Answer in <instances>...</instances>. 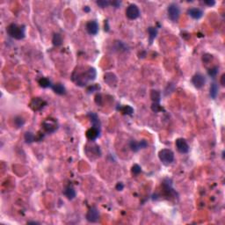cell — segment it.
I'll return each mask as SVG.
<instances>
[{
    "label": "cell",
    "mask_w": 225,
    "mask_h": 225,
    "mask_svg": "<svg viewBox=\"0 0 225 225\" xmlns=\"http://www.w3.org/2000/svg\"><path fill=\"white\" fill-rule=\"evenodd\" d=\"M64 194L69 200H72V199L76 197V192H75L74 188L72 186H70V185H68V186L65 187V189L64 191Z\"/></svg>",
    "instance_id": "ac0fdd59"
},
{
    "label": "cell",
    "mask_w": 225,
    "mask_h": 225,
    "mask_svg": "<svg viewBox=\"0 0 225 225\" xmlns=\"http://www.w3.org/2000/svg\"><path fill=\"white\" fill-rule=\"evenodd\" d=\"M148 146V144L145 140H142L140 142H135V141H131L130 142V148L133 151L136 152L141 149H145Z\"/></svg>",
    "instance_id": "7c38bea8"
},
{
    "label": "cell",
    "mask_w": 225,
    "mask_h": 225,
    "mask_svg": "<svg viewBox=\"0 0 225 225\" xmlns=\"http://www.w3.org/2000/svg\"><path fill=\"white\" fill-rule=\"evenodd\" d=\"M218 67L215 66L214 67V68H212L210 69L209 70V75L210 76V77H215L217 74H218Z\"/></svg>",
    "instance_id": "f1b7e54d"
},
{
    "label": "cell",
    "mask_w": 225,
    "mask_h": 225,
    "mask_svg": "<svg viewBox=\"0 0 225 225\" xmlns=\"http://www.w3.org/2000/svg\"><path fill=\"white\" fill-rule=\"evenodd\" d=\"M52 42L55 46H60L63 43V37L59 34H55L52 39Z\"/></svg>",
    "instance_id": "7402d4cb"
},
{
    "label": "cell",
    "mask_w": 225,
    "mask_h": 225,
    "mask_svg": "<svg viewBox=\"0 0 225 225\" xmlns=\"http://www.w3.org/2000/svg\"><path fill=\"white\" fill-rule=\"evenodd\" d=\"M118 110H120L123 114H127V115H131L134 113V109L130 106H124L119 107Z\"/></svg>",
    "instance_id": "44dd1931"
},
{
    "label": "cell",
    "mask_w": 225,
    "mask_h": 225,
    "mask_svg": "<svg viewBox=\"0 0 225 225\" xmlns=\"http://www.w3.org/2000/svg\"><path fill=\"white\" fill-rule=\"evenodd\" d=\"M175 145H176L178 151L182 153V154H185L189 151V145H188L187 142L183 138H178L176 140Z\"/></svg>",
    "instance_id": "ba28073f"
},
{
    "label": "cell",
    "mask_w": 225,
    "mask_h": 225,
    "mask_svg": "<svg viewBox=\"0 0 225 225\" xmlns=\"http://www.w3.org/2000/svg\"><path fill=\"white\" fill-rule=\"evenodd\" d=\"M96 76H97L96 70L92 67H88L83 70L82 71L75 70V72L72 75V80L77 84V85L84 86L89 82L95 79Z\"/></svg>",
    "instance_id": "6da1fadb"
},
{
    "label": "cell",
    "mask_w": 225,
    "mask_h": 225,
    "mask_svg": "<svg viewBox=\"0 0 225 225\" xmlns=\"http://www.w3.org/2000/svg\"><path fill=\"white\" fill-rule=\"evenodd\" d=\"M187 13L189 14V16H191L193 19H200L202 17L203 12L200 9H199V8H191V9L188 10Z\"/></svg>",
    "instance_id": "9a60e30c"
},
{
    "label": "cell",
    "mask_w": 225,
    "mask_h": 225,
    "mask_svg": "<svg viewBox=\"0 0 225 225\" xmlns=\"http://www.w3.org/2000/svg\"><path fill=\"white\" fill-rule=\"evenodd\" d=\"M7 34L15 40H22L25 38V27L19 26L17 24H11L6 28Z\"/></svg>",
    "instance_id": "7a4b0ae2"
},
{
    "label": "cell",
    "mask_w": 225,
    "mask_h": 225,
    "mask_svg": "<svg viewBox=\"0 0 225 225\" xmlns=\"http://www.w3.org/2000/svg\"><path fill=\"white\" fill-rule=\"evenodd\" d=\"M158 158L162 164H164V165H169L174 160V154L171 150L163 149L159 151Z\"/></svg>",
    "instance_id": "3957f363"
},
{
    "label": "cell",
    "mask_w": 225,
    "mask_h": 225,
    "mask_svg": "<svg viewBox=\"0 0 225 225\" xmlns=\"http://www.w3.org/2000/svg\"><path fill=\"white\" fill-rule=\"evenodd\" d=\"M39 84L42 88H48V87H52V84L50 82V80L47 78H40L39 81H38Z\"/></svg>",
    "instance_id": "ffe728a7"
},
{
    "label": "cell",
    "mask_w": 225,
    "mask_h": 225,
    "mask_svg": "<svg viewBox=\"0 0 225 225\" xmlns=\"http://www.w3.org/2000/svg\"><path fill=\"white\" fill-rule=\"evenodd\" d=\"M211 59H212V55H210L206 54V55H203V62H205V63H209Z\"/></svg>",
    "instance_id": "1f68e13d"
},
{
    "label": "cell",
    "mask_w": 225,
    "mask_h": 225,
    "mask_svg": "<svg viewBox=\"0 0 225 225\" xmlns=\"http://www.w3.org/2000/svg\"><path fill=\"white\" fill-rule=\"evenodd\" d=\"M204 3L206 4H208V5H209V6H213L215 4V1H204Z\"/></svg>",
    "instance_id": "e575fe53"
},
{
    "label": "cell",
    "mask_w": 225,
    "mask_h": 225,
    "mask_svg": "<svg viewBox=\"0 0 225 225\" xmlns=\"http://www.w3.org/2000/svg\"><path fill=\"white\" fill-rule=\"evenodd\" d=\"M46 105H47V102L44 99H42L40 98H34L31 100L29 106L34 111H40V109H42Z\"/></svg>",
    "instance_id": "52a82bcc"
},
{
    "label": "cell",
    "mask_w": 225,
    "mask_h": 225,
    "mask_svg": "<svg viewBox=\"0 0 225 225\" xmlns=\"http://www.w3.org/2000/svg\"><path fill=\"white\" fill-rule=\"evenodd\" d=\"M84 12H89V11H90V8H89L88 6H85V7L84 8Z\"/></svg>",
    "instance_id": "8d00e7d4"
},
{
    "label": "cell",
    "mask_w": 225,
    "mask_h": 225,
    "mask_svg": "<svg viewBox=\"0 0 225 225\" xmlns=\"http://www.w3.org/2000/svg\"><path fill=\"white\" fill-rule=\"evenodd\" d=\"M126 16L129 19H135L140 16V10L136 4H131L126 9Z\"/></svg>",
    "instance_id": "8992f818"
},
{
    "label": "cell",
    "mask_w": 225,
    "mask_h": 225,
    "mask_svg": "<svg viewBox=\"0 0 225 225\" xmlns=\"http://www.w3.org/2000/svg\"><path fill=\"white\" fill-rule=\"evenodd\" d=\"M85 27H86V31L91 35H95L99 32V24L97 23L96 20H90V21H88Z\"/></svg>",
    "instance_id": "8fae6325"
},
{
    "label": "cell",
    "mask_w": 225,
    "mask_h": 225,
    "mask_svg": "<svg viewBox=\"0 0 225 225\" xmlns=\"http://www.w3.org/2000/svg\"><path fill=\"white\" fill-rule=\"evenodd\" d=\"M218 85L215 83H213L210 86V96L212 99H215L218 94Z\"/></svg>",
    "instance_id": "603a6c76"
},
{
    "label": "cell",
    "mask_w": 225,
    "mask_h": 225,
    "mask_svg": "<svg viewBox=\"0 0 225 225\" xmlns=\"http://www.w3.org/2000/svg\"><path fill=\"white\" fill-rule=\"evenodd\" d=\"M150 98H151V99L153 100L154 103H159L161 94H160L158 91H154L153 90V91H151V93H150Z\"/></svg>",
    "instance_id": "cb8c5ba5"
},
{
    "label": "cell",
    "mask_w": 225,
    "mask_h": 225,
    "mask_svg": "<svg viewBox=\"0 0 225 225\" xmlns=\"http://www.w3.org/2000/svg\"><path fill=\"white\" fill-rule=\"evenodd\" d=\"M88 116L90 117L91 119V121H92V124H93V128H96V129H100V121L99 120V117L96 114L94 113H89L88 114Z\"/></svg>",
    "instance_id": "2e32d148"
},
{
    "label": "cell",
    "mask_w": 225,
    "mask_h": 225,
    "mask_svg": "<svg viewBox=\"0 0 225 225\" xmlns=\"http://www.w3.org/2000/svg\"><path fill=\"white\" fill-rule=\"evenodd\" d=\"M14 122H15V125L17 126V128H20V127H22L24 125L25 120L21 117H16L15 120H14Z\"/></svg>",
    "instance_id": "484cf974"
},
{
    "label": "cell",
    "mask_w": 225,
    "mask_h": 225,
    "mask_svg": "<svg viewBox=\"0 0 225 225\" xmlns=\"http://www.w3.org/2000/svg\"><path fill=\"white\" fill-rule=\"evenodd\" d=\"M51 88H52V90H53L54 92L56 93V94L64 95V94L66 93V89H65V87H64L62 84H60V83H57V84H53Z\"/></svg>",
    "instance_id": "e0dca14e"
},
{
    "label": "cell",
    "mask_w": 225,
    "mask_h": 225,
    "mask_svg": "<svg viewBox=\"0 0 225 225\" xmlns=\"http://www.w3.org/2000/svg\"><path fill=\"white\" fill-rule=\"evenodd\" d=\"M163 108L161 106H159L158 103H153V106H152V110L156 113H158L159 111H161Z\"/></svg>",
    "instance_id": "4dcf8cb0"
},
{
    "label": "cell",
    "mask_w": 225,
    "mask_h": 225,
    "mask_svg": "<svg viewBox=\"0 0 225 225\" xmlns=\"http://www.w3.org/2000/svg\"><path fill=\"white\" fill-rule=\"evenodd\" d=\"M42 129L46 133H54L58 129V123L56 120L53 118L46 119L42 122Z\"/></svg>",
    "instance_id": "277c9868"
},
{
    "label": "cell",
    "mask_w": 225,
    "mask_h": 225,
    "mask_svg": "<svg viewBox=\"0 0 225 225\" xmlns=\"http://www.w3.org/2000/svg\"><path fill=\"white\" fill-rule=\"evenodd\" d=\"M123 188H124V185H123L121 182H119V183L116 185V189H117L118 191H121Z\"/></svg>",
    "instance_id": "836d02e7"
},
{
    "label": "cell",
    "mask_w": 225,
    "mask_h": 225,
    "mask_svg": "<svg viewBox=\"0 0 225 225\" xmlns=\"http://www.w3.org/2000/svg\"><path fill=\"white\" fill-rule=\"evenodd\" d=\"M111 3L110 2H108V1H105V0H101V1H98L97 2V4L99 6V7H101V8H105V7H107L109 4H110Z\"/></svg>",
    "instance_id": "f546056e"
},
{
    "label": "cell",
    "mask_w": 225,
    "mask_h": 225,
    "mask_svg": "<svg viewBox=\"0 0 225 225\" xmlns=\"http://www.w3.org/2000/svg\"><path fill=\"white\" fill-rule=\"evenodd\" d=\"M99 133H100V129L92 127L91 129H89L86 131V137H87L90 141H94V140H96V139L99 137Z\"/></svg>",
    "instance_id": "4fadbf2b"
},
{
    "label": "cell",
    "mask_w": 225,
    "mask_h": 225,
    "mask_svg": "<svg viewBox=\"0 0 225 225\" xmlns=\"http://www.w3.org/2000/svg\"><path fill=\"white\" fill-rule=\"evenodd\" d=\"M24 138H25V141L27 142V144H31V143H33V142L35 141V135L31 132L26 133Z\"/></svg>",
    "instance_id": "d4e9b609"
},
{
    "label": "cell",
    "mask_w": 225,
    "mask_h": 225,
    "mask_svg": "<svg viewBox=\"0 0 225 225\" xmlns=\"http://www.w3.org/2000/svg\"><path fill=\"white\" fill-rule=\"evenodd\" d=\"M99 213L97 208L92 207L86 214V220L90 223H96L99 221Z\"/></svg>",
    "instance_id": "9c48e42d"
},
{
    "label": "cell",
    "mask_w": 225,
    "mask_h": 225,
    "mask_svg": "<svg viewBox=\"0 0 225 225\" xmlns=\"http://www.w3.org/2000/svg\"><path fill=\"white\" fill-rule=\"evenodd\" d=\"M167 13H168V17L169 19L172 20V21H177L179 18V14H180V10H179V6L175 4V3H172L169 6H168V9H167Z\"/></svg>",
    "instance_id": "5b68a950"
},
{
    "label": "cell",
    "mask_w": 225,
    "mask_h": 225,
    "mask_svg": "<svg viewBox=\"0 0 225 225\" xmlns=\"http://www.w3.org/2000/svg\"><path fill=\"white\" fill-rule=\"evenodd\" d=\"M95 101L98 105H101V102H102V99H101V95L100 94H98L96 97H95Z\"/></svg>",
    "instance_id": "d6a6232c"
},
{
    "label": "cell",
    "mask_w": 225,
    "mask_h": 225,
    "mask_svg": "<svg viewBox=\"0 0 225 225\" xmlns=\"http://www.w3.org/2000/svg\"><path fill=\"white\" fill-rule=\"evenodd\" d=\"M142 172V168L138 164H134L132 167V173L134 175H138Z\"/></svg>",
    "instance_id": "4316f807"
},
{
    "label": "cell",
    "mask_w": 225,
    "mask_h": 225,
    "mask_svg": "<svg viewBox=\"0 0 225 225\" xmlns=\"http://www.w3.org/2000/svg\"><path fill=\"white\" fill-rule=\"evenodd\" d=\"M192 83H193V84L194 85L195 88L200 89V88L203 87V85L205 84V83H206V78H205V77H204L203 75L198 73V74H195V75L193 77V78H192Z\"/></svg>",
    "instance_id": "30bf717a"
},
{
    "label": "cell",
    "mask_w": 225,
    "mask_h": 225,
    "mask_svg": "<svg viewBox=\"0 0 225 225\" xmlns=\"http://www.w3.org/2000/svg\"><path fill=\"white\" fill-rule=\"evenodd\" d=\"M104 80L106 82V84L110 86H114L117 83V78L114 74L111 73V72H108V73H106L105 76H104Z\"/></svg>",
    "instance_id": "5bb4252c"
},
{
    "label": "cell",
    "mask_w": 225,
    "mask_h": 225,
    "mask_svg": "<svg viewBox=\"0 0 225 225\" xmlns=\"http://www.w3.org/2000/svg\"><path fill=\"white\" fill-rule=\"evenodd\" d=\"M224 75H223L222 78H221V84H222V85H224Z\"/></svg>",
    "instance_id": "d590c367"
},
{
    "label": "cell",
    "mask_w": 225,
    "mask_h": 225,
    "mask_svg": "<svg viewBox=\"0 0 225 225\" xmlns=\"http://www.w3.org/2000/svg\"><path fill=\"white\" fill-rule=\"evenodd\" d=\"M100 89V86L98 84H92L91 86H89V88L87 89V92L89 93H93V92H97Z\"/></svg>",
    "instance_id": "83f0119b"
},
{
    "label": "cell",
    "mask_w": 225,
    "mask_h": 225,
    "mask_svg": "<svg viewBox=\"0 0 225 225\" xmlns=\"http://www.w3.org/2000/svg\"><path fill=\"white\" fill-rule=\"evenodd\" d=\"M148 33H149V39H150V43L151 44L152 41L154 40V39L156 38L157 36V34H158V30L156 27H149L148 28Z\"/></svg>",
    "instance_id": "d6986e66"
}]
</instances>
